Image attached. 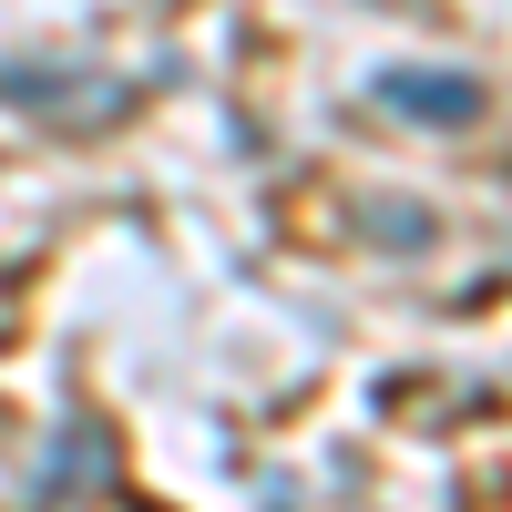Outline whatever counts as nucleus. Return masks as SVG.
<instances>
[{
    "label": "nucleus",
    "instance_id": "obj_1",
    "mask_svg": "<svg viewBox=\"0 0 512 512\" xmlns=\"http://www.w3.org/2000/svg\"><path fill=\"white\" fill-rule=\"evenodd\" d=\"M0 103H21L41 123H113L134 103V82H103L93 62H0Z\"/></svg>",
    "mask_w": 512,
    "mask_h": 512
},
{
    "label": "nucleus",
    "instance_id": "obj_2",
    "mask_svg": "<svg viewBox=\"0 0 512 512\" xmlns=\"http://www.w3.org/2000/svg\"><path fill=\"white\" fill-rule=\"evenodd\" d=\"M369 103H379V113H400V123H441V134H461V123H482V82H472V72L390 62V72H369Z\"/></svg>",
    "mask_w": 512,
    "mask_h": 512
},
{
    "label": "nucleus",
    "instance_id": "obj_3",
    "mask_svg": "<svg viewBox=\"0 0 512 512\" xmlns=\"http://www.w3.org/2000/svg\"><path fill=\"white\" fill-rule=\"evenodd\" d=\"M82 461H113L103 420H62V441H52V461H41V482H31V512H62L72 492H93V482H82Z\"/></svg>",
    "mask_w": 512,
    "mask_h": 512
}]
</instances>
